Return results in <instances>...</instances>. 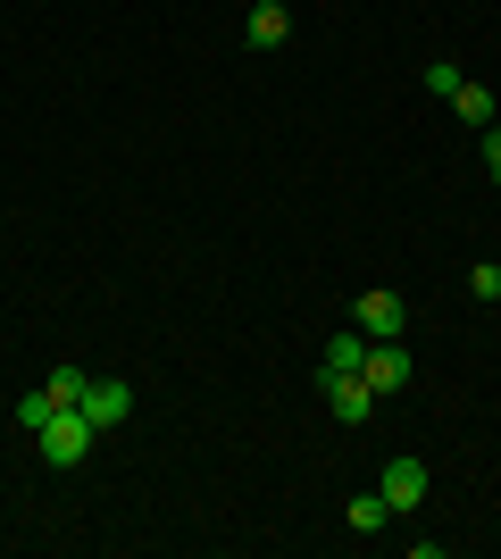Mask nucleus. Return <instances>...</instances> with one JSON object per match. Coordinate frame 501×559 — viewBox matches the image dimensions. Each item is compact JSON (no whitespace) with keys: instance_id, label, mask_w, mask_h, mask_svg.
<instances>
[{"instance_id":"nucleus-11","label":"nucleus","mask_w":501,"mask_h":559,"mask_svg":"<svg viewBox=\"0 0 501 559\" xmlns=\"http://www.w3.org/2000/svg\"><path fill=\"white\" fill-rule=\"evenodd\" d=\"M343 518H351V535H384V518H393V510H384V492H359Z\"/></svg>"},{"instance_id":"nucleus-3","label":"nucleus","mask_w":501,"mask_h":559,"mask_svg":"<svg viewBox=\"0 0 501 559\" xmlns=\"http://www.w3.org/2000/svg\"><path fill=\"white\" fill-rule=\"evenodd\" d=\"M351 326L368 334V343H393V334L409 326V309H402V293H359V301H351Z\"/></svg>"},{"instance_id":"nucleus-5","label":"nucleus","mask_w":501,"mask_h":559,"mask_svg":"<svg viewBox=\"0 0 501 559\" xmlns=\"http://www.w3.org/2000/svg\"><path fill=\"white\" fill-rule=\"evenodd\" d=\"M318 401H326L343 426H359L368 409H377V393H368V376H318Z\"/></svg>"},{"instance_id":"nucleus-6","label":"nucleus","mask_w":501,"mask_h":559,"mask_svg":"<svg viewBox=\"0 0 501 559\" xmlns=\"http://www.w3.org/2000/svg\"><path fill=\"white\" fill-rule=\"evenodd\" d=\"M384 510L402 518V510H418V501H427V460H384Z\"/></svg>"},{"instance_id":"nucleus-9","label":"nucleus","mask_w":501,"mask_h":559,"mask_svg":"<svg viewBox=\"0 0 501 559\" xmlns=\"http://www.w3.org/2000/svg\"><path fill=\"white\" fill-rule=\"evenodd\" d=\"M452 109H460V126H477V134H485V126H493V93H485V84H460V93H452Z\"/></svg>"},{"instance_id":"nucleus-8","label":"nucleus","mask_w":501,"mask_h":559,"mask_svg":"<svg viewBox=\"0 0 501 559\" xmlns=\"http://www.w3.org/2000/svg\"><path fill=\"white\" fill-rule=\"evenodd\" d=\"M359 359H368V334H334L318 350V376H359Z\"/></svg>"},{"instance_id":"nucleus-12","label":"nucleus","mask_w":501,"mask_h":559,"mask_svg":"<svg viewBox=\"0 0 501 559\" xmlns=\"http://www.w3.org/2000/svg\"><path fill=\"white\" fill-rule=\"evenodd\" d=\"M43 418H59V401H50L43 384H34V393L17 401V426H25V435H34V426H43Z\"/></svg>"},{"instance_id":"nucleus-14","label":"nucleus","mask_w":501,"mask_h":559,"mask_svg":"<svg viewBox=\"0 0 501 559\" xmlns=\"http://www.w3.org/2000/svg\"><path fill=\"white\" fill-rule=\"evenodd\" d=\"M468 293H477V301H493V293H501V267H493V259H485V267H468Z\"/></svg>"},{"instance_id":"nucleus-10","label":"nucleus","mask_w":501,"mask_h":559,"mask_svg":"<svg viewBox=\"0 0 501 559\" xmlns=\"http://www.w3.org/2000/svg\"><path fill=\"white\" fill-rule=\"evenodd\" d=\"M84 384H93V368H75V359H68V368H50V384H43V393L59 401V409H75V401H84Z\"/></svg>"},{"instance_id":"nucleus-2","label":"nucleus","mask_w":501,"mask_h":559,"mask_svg":"<svg viewBox=\"0 0 501 559\" xmlns=\"http://www.w3.org/2000/svg\"><path fill=\"white\" fill-rule=\"evenodd\" d=\"M75 409H84V418H93L100 435H118V426L134 418V384H126V376H93V384H84V401H75Z\"/></svg>"},{"instance_id":"nucleus-1","label":"nucleus","mask_w":501,"mask_h":559,"mask_svg":"<svg viewBox=\"0 0 501 559\" xmlns=\"http://www.w3.org/2000/svg\"><path fill=\"white\" fill-rule=\"evenodd\" d=\"M34 443H43L50 467H84V460H93V443H100V426L84 418V409H59V418L34 426Z\"/></svg>"},{"instance_id":"nucleus-13","label":"nucleus","mask_w":501,"mask_h":559,"mask_svg":"<svg viewBox=\"0 0 501 559\" xmlns=\"http://www.w3.org/2000/svg\"><path fill=\"white\" fill-rule=\"evenodd\" d=\"M460 84H468V75H460V68H452V59H434V68H427V93H434V100H452V93H460Z\"/></svg>"},{"instance_id":"nucleus-16","label":"nucleus","mask_w":501,"mask_h":559,"mask_svg":"<svg viewBox=\"0 0 501 559\" xmlns=\"http://www.w3.org/2000/svg\"><path fill=\"white\" fill-rule=\"evenodd\" d=\"M493 309H501V293H493Z\"/></svg>"},{"instance_id":"nucleus-15","label":"nucleus","mask_w":501,"mask_h":559,"mask_svg":"<svg viewBox=\"0 0 501 559\" xmlns=\"http://www.w3.org/2000/svg\"><path fill=\"white\" fill-rule=\"evenodd\" d=\"M485 176H493V185H501V117H493V126H485Z\"/></svg>"},{"instance_id":"nucleus-7","label":"nucleus","mask_w":501,"mask_h":559,"mask_svg":"<svg viewBox=\"0 0 501 559\" xmlns=\"http://www.w3.org/2000/svg\"><path fill=\"white\" fill-rule=\"evenodd\" d=\"M242 43H251V50H285V43H293V9H285V0H251Z\"/></svg>"},{"instance_id":"nucleus-4","label":"nucleus","mask_w":501,"mask_h":559,"mask_svg":"<svg viewBox=\"0 0 501 559\" xmlns=\"http://www.w3.org/2000/svg\"><path fill=\"white\" fill-rule=\"evenodd\" d=\"M359 376H368V393H377V401H393V393H402V384H409L418 368H409V350H402V343H368Z\"/></svg>"}]
</instances>
